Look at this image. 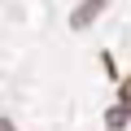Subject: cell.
<instances>
[{
	"label": "cell",
	"mask_w": 131,
	"mask_h": 131,
	"mask_svg": "<svg viewBox=\"0 0 131 131\" xmlns=\"http://www.w3.org/2000/svg\"><path fill=\"white\" fill-rule=\"evenodd\" d=\"M127 122H131V74L118 83V105L105 114V131H122Z\"/></svg>",
	"instance_id": "6da1fadb"
},
{
	"label": "cell",
	"mask_w": 131,
	"mask_h": 131,
	"mask_svg": "<svg viewBox=\"0 0 131 131\" xmlns=\"http://www.w3.org/2000/svg\"><path fill=\"white\" fill-rule=\"evenodd\" d=\"M105 5H109V0H83V5H79V9L70 13V26H74V31H83V26H92V22L101 18V9H105Z\"/></svg>",
	"instance_id": "7a4b0ae2"
}]
</instances>
